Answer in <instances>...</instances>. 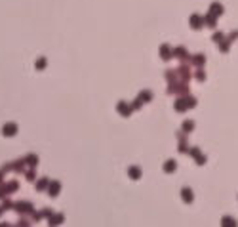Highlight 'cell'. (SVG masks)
<instances>
[{
	"label": "cell",
	"instance_id": "cell-1",
	"mask_svg": "<svg viewBox=\"0 0 238 227\" xmlns=\"http://www.w3.org/2000/svg\"><path fill=\"white\" fill-rule=\"evenodd\" d=\"M15 134V124H6L4 126V136H14Z\"/></svg>",
	"mask_w": 238,
	"mask_h": 227
}]
</instances>
